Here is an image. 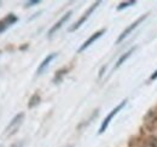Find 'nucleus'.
<instances>
[{
    "label": "nucleus",
    "instance_id": "obj_15",
    "mask_svg": "<svg viewBox=\"0 0 157 147\" xmlns=\"http://www.w3.org/2000/svg\"><path fill=\"white\" fill-rule=\"evenodd\" d=\"M23 141H17V142H13L10 147H23Z\"/></svg>",
    "mask_w": 157,
    "mask_h": 147
},
{
    "label": "nucleus",
    "instance_id": "obj_3",
    "mask_svg": "<svg viewBox=\"0 0 157 147\" xmlns=\"http://www.w3.org/2000/svg\"><path fill=\"white\" fill-rule=\"evenodd\" d=\"M98 5H100V1L94 2V4H93L91 7H88V9H87V11L83 13V16L78 19V21L75 23V24H74V25H71V27L69 28V32H75V30H78V28H80V27H81V25H82V24H83V23L87 21V18H88V17H90V16L93 13V11H94V10L98 7Z\"/></svg>",
    "mask_w": 157,
    "mask_h": 147
},
{
    "label": "nucleus",
    "instance_id": "obj_17",
    "mask_svg": "<svg viewBox=\"0 0 157 147\" xmlns=\"http://www.w3.org/2000/svg\"><path fill=\"white\" fill-rule=\"evenodd\" d=\"M0 147H2V146H1V145H0Z\"/></svg>",
    "mask_w": 157,
    "mask_h": 147
},
{
    "label": "nucleus",
    "instance_id": "obj_5",
    "mask_svg": "<svg viewBox=\"0 0 157 147\" xmlns=\"http://www.w3.org/2000/svg\"><path fill=\"white\" fill-rule=\"evenodd\" d=\"M104 33H105V29H101V30H98V32H96L93 35H91V36L88 37V39H87V40H86V41H85V42H83V43L80 46V48H78V52H82V51H85L86 48H88V47H90V46H91V45H92V43H93L96 40H98L99 37L101 36Z\"/></svg>",
    "mask_w": 157,
    "mask_h": 147
},
{
    "label": "nucleus",
    "instance_id": "obj_13",
    "mask_svg": "<svg viewBox=\"0 0 157 147\" xmlns=\"http://www.w3.org/2000/svg\"><path fill=\"white\" fill-rule=\"evenodd\" d=\"M40 1L39 0H33V1H28L27 4H25V7H30V6H33V5H36V4H39Z\"/></svg>",
    "mask_w": 157,
    "mask_h": 147
},
{
    "label": "nucleus",
    "instance_id": "obj_4",
    "mask_svg": "<svg viewBox=\"0 0 157 147\" xmlns=\"http://www.w3.org/2000/svg\"><path fill=\"white\" fill-rule=\"evenodd\" d=\"M146 17H147V15H144V16L139 17V18H138L137 21H136V22H133V23H132L131 25H128V27H127V28H126V29H124V30L122 32V34H121V35H120V36L117 37L116 42H117V43H120L121 41H123V40H124L126 37L128 36V35H129V34H131V33H132V32H133V30H134V29L137 28L138 25H139V24H140V23H141V22H143L144 19L146 18Z\"/></svg>",
    "mask_w": 157,
    "mask_h": 147
},
{
    "label": "nucleus",
    "instance_id": "obj_7",
    "mask_svg": "<svg viewBox=\"0 0 157 147\" xmlns=\"http://www.w3.org/2000/svg\"><path fill=\"white\" fill-rule=\"evenodd\" d=\"M70 16H71V11H68V12H67V13H65V15H64L62 18L59 19V21L56 23V24H55V25H52V28L48 30V36L51 37L53 34H55V33H56V32H58L59 29L63 27V24H64V23H65L68 19L70 18Z\"/></svg>",
    "mask_w": 157,
    "mask_h": 147
},
{
    "label": "nucleus",
    "instance_id": "obj_16",
    "mask_svg": "<svg viewBox=\"0 0 157 147\" xmlns=\"http://www.w3.org/2000/svg\"><path fill=\"white\" fill-rule=\"evenodd\" d=\"M156 78H157V70L155 71V74H152V75H151L150 80H151V81H154V80H156Z\"/></svg>",
    "mask_w": 157,
    "mask_h": 147
},
{
    "label": "nucleus",
    "instance_id": "obj_1",
    "mask_svg": "<svg viewBox=\"0 0 157 147\" xmlns=\"http://www.w3.org/2000/svg\"><path fill=\"white\" fill-rule=\"evenodd\" d=\"M23 119H24V113H23V112L16 115V116L11 119V122L9 123V126L6 127L5 135H6V136H11L12 134H15V133L18 130V128L21 127V124L23 123Z\"/></svg>",
    "mask_w": 157,
    "mask_h": 147
},
{
    "label": "nucleus",
    "instance_id": "obj_6",
    "mask_svg": "<svg viewBox=\"0 0 157 147\" xmlns=\"http://www.w3.org/2000/svg\"><path fill=\"white\" fill-rule=\"evenodd\" d=\"M18 21V18L13 15V13H9L6 17L4 19H1L0 21V34L2 33V32H5L10 25H12V24H15L16 22Z\"/></svg>",
    "mask_w": 157,
    "mask_h": 147
},
{
    "label": "nucleus",
    "instance_id": "obj_9",
    "mask_svg": "<svg viewBox=\"0 0 157 147\" xmlns=\"http://www.w3.org/2000/svg\"><path fill=\"white\" fill-rule=\"evenodd\" d=\"M136 48H137V47H133V48H131L129 51H127V52H126L124 55H121V57L118 58L117 63L115 64V69L120 68V66H121V65H122V64H123V63H124V62H126V60H127V59H128V58L131 57V55H132V53H133V52L136 51Z\"/></svg>",
    "mask_w": 157,
    "mask_h": 147
},
{
    "label": "nucleus",
    "instance_id": "obj_11",
    "mask_svg": "<svg viewBox=\"0 0 157 147\" xmlns=\"http://www.w3.org/2000/svg\"><path fill=\"white\" fill-rule=\"evenodd\" d=\"M136 4V1L133 0V1H124V2H121L120 5L117 6V10H122V9H126V7H128V6H131V5H134Z\"/></svg>",
    "mask_w": 157,
    "mask_h": 147
},
{
    "label": "nucleus",
    "instance_id": "obj_12",
    "mask_svg": "<svg viewBox=\"0 0 157 147\" xmlns=\"http://www.w3.org/2000/svg\"><path fill=\"white\" fill-rule=\"evenodd\" d=\"M147 147H157V139L156 138L149 139V141H147Z\"/></svg>",
    "mask_w": 157,
    "mask_h": 147
},
{
    "label": "nucleus",
    "instance_id": "obj_10",
    "mask_svg": "<svg viewBox=\"0 0 157 147\" xmlns=\"http://www.w3.org/2000/svg\"><path fill=\"white\" fill-rule=\"evenodd\" d=\"M40 101V96L38 94H34L32 98H30V100H29V104H28V107L29 109H32L33 106H35V105H38Z\"/></svg>",
    "mask_w": 157,
    "mask_h": 147
},
{
    "label": "nucleus",
    "instance_id": "obj_14",
    "mask_svg": "<svg viewBox=\"0 0 157 147\" xmlns=\"http://www.w3.org/2000/svg\"><path fill=\"white\" fill-rule=\"evenodd\" d=\"M65 71H67V70H59L58 74H57V76H56V78H55V82H57L59 78H60V76H63V75L65 74Z\"/></svg>",
    "mask_w": 157,
    "mask_h": 147
},
{
    "label": "nucleus",
    "instance_id": "obj_2",
    "mask_svg": "<svg viewBox=\"0 0 157 147\" xmlns=\"http://www.w3.org/2000/svg\"><path fill=\"white\" fill-rule=\"evenodd\" d=\"M126 104H127V100H123L121 104H118L117 106H116L114 110L111 111V112L105 117V119L103 121V123H101V126H100V128H99V130H98V134H103V133L106 130V128H108V127H109V124H110V122L113 121V118L117 115L118 111L122 110V109L126 106Z\"/></svg>",
    "mask_w": 157,
    "mask_h": 147
},
{
    "label": "nucleus",
    "instance_id": "obj_8",
    "mask_svg": "<svg viewBox=\"0 0 157 147\" xmlns=\"http://www.w3.org/2000/svg\"><path fill=\"white\" fill-rule=\"evenodd\" d=\"M57 57V53H51V55H48L44 60H42V63L39 65V68H38V70H36V75H41V74L44 73L46 69H47V66L50 65V63L55 59Z\"/></svg>",
    "mask_w": 157,
    "mask_h": 147
}]
</instances>
